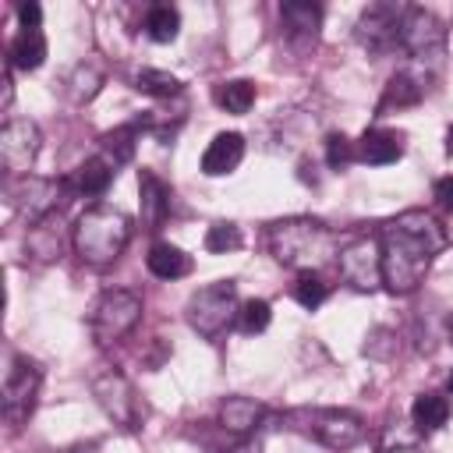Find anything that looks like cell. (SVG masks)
<instances>
[{"mask_svg": "<svg viewBox=\"0 0 453 453\" xmlns=\"http://www.w3.org/2000/svg\"><path fill=\"white\" fill-rule=\"evenodd\" d=\"M382 280L393 294H411L432 269L435 255L446 248V230L442 223L425 212V209H407L393 216L382 234Z\"/></svg>", "mask_w": 453, "mask_h": 453, "instance_id": "obj_1", "label": "cell"}, {"mask_svg": "<svg viewBox=\"0 0 453 453\" xmlns=\"http://www.w3.org/2000/svg\"><path fill=\"white\" fill-rule=\"evenodd\" d=\"M333 248H336L333 230L311 216H290L269 226V251L287 269L319 273V265L333 255Z\"/></svg>", "mask_w": 453, "mask_h": 453, "instance_id": "obj_2", "label": "cell"}, {"mask_svg": "<svg viewBox=\"0 0 453 453\" xmlns=\"http://www.w3.org/2000/svg\"><path fill=\"white\" fill-rule=\"evenodd\" d=\"M131 241V219L113 205H92L74 223V251L88 265H110Z\"/></svg>", "mask_w": 453, "mask_h": 453, "instance_id": "obj_3", "label": "cell"}, {"mask_svg": "<svg viewBox=\"0 0 453 453\" xmlns=\"http://www.w3.org/2000/svg\"><path fill=\"white\" fill-rule=\"evenodd\" d=\"M237 315H241V301L234 280H216L209 287H198L184 304L188 326L205 340H219L237 322Z\"/></svg>", "mask_w": 453, "mask_h": 453, "instance_id": "obj_4", "label": "cell"}, {"mask_svg": "<svg viewBox=\"0 0 453 453\" xmlns=\"http://www.w3.org/2000/svg\"><path fill=\"white\" fill-rule=\"evenodd\" d=\"M287 428L304 432L308 439L322 442L326 449H350L365 439V421L354 411L340 407H304L287 414Z\"/></svg>", "mask_w": 453, "mask_h": 453, "instance_id": "obj_5", "label": "cell"}, {"mask_svg": "<svg viewBox=\"0 0 453 453\" xmlns=\"http://www.w3.org/2000/svg\"><path fill=\"white\" fill-rule=\"evenodd\" d=\"M138 319H142V297L134 290H106L92 308L88 329L99 347H110L124 340L138 326Z\"/></svg>", "mask_w": 453, "mask_h": 453, "instance_id": "obj_6", "label": "cell"}, {"mask_svg": "<svg viewBox=\"0 0 453 453\" xmlns=\"http://www.w3.org/2000/svg\"><path fill=\"white\" fill-rule=\"evenodd\" d=\"M336 265H340L343 283H350L361 294H372L386 283L382 280V244H379V237H350L336 251Z\"/></svg>", "mask_w": 453, "mask_h": 453, "instance_id": "obj_7", "label": "cell"}, {"mask_svg": "<svg viewBox=\"0 0 453 453\" xmlns=\"http://www.w3.org/2000/svg\"><path fill=\"white\" fill-rule=\"evenodd\" d=\"M67 195H71V184L67 180H57V177H21L18 184H14V209L32 223V226H39V223H46L64 202H67Z\"/></svg>", "mask_w": 453, "mask_h": 453, "instance_id": "obj_8", "label": "cell"}, {"mask_svg": "<svg viewBox=\"0 0 453 453\" xmlns=\"http://www.w3.org/2000/svg\"><path fill=\"white\" fill-rule=\"evenodd\" d=\"M39 382H42V368L32 357L18 354L7 368V379H4V418L14 428H21L28 421L35 396H39Z\"/></svg>", "mask_w": 453, "mask_h": 453, "instance_id": "obj_9", "label": "cell"}, {"mask_svg": "<svg viewBox=\"0 0 453 453\" xmlns=\"http://www.w3.org/2000/svg\"><path fill=\"white\" fill-rule=\"evenodd\" d=\"M400 46L411 53L414 64H435L446 46V28L432 11L407 7L403 25H400Z\"/></svg>", "mask_w": 453, "mask_h": 453, "instance_id": "obj_10", "label": "cell"}, {"mask_svg": "<svg viewBox=\"0 0 453 453\" xmlns=\"http://www.w3.org/2000/svg\"><path fill=\"white\" fill-rule=\"evenodd\" d=\"M407 7L393 4V0H375L361 11L357 18V42L368 53H386L393 46H400V25H403Z\"/></svg>", "mask_w": 453, "mask_h": 453, "instance_id": "obj_11", "label": "cell"}, {"mask_svg": "<svg viewBox=\"0 0 453 453\" xmlns=\"http://www.w3.org/2000/svg\"><path fill=\"white\" fill-rule=\"evenodd\" d=\"M39 142H42V134L32 120H7L0 127V163H4V170L18 180L28 177V170L39 156Z\"/></svg>", "mask_w": 453, "mask_h": 453, "instance_id": "obj_12", "label": "cell"}, {"mask_svg": "<svg viewBox=\"0 0 453 453\" xmlns=\"http://www.w3.org/2000/svg\"><path fill=\"white\" fill-rule=\"evenodd\" d=\"M92 396L99 400V407H103L120 428H134V421H138V400H134L131 382H127L117 368H103V372L92 379Z\"/></svg>", "mask_w": 453, "mask_h": 453, "instance_id": "obj_13", "label": "cell"}, {"mask_svg": "<svg viewBox=\"0 0 453 453\" xmlns=\"http://www.w3.org/2000/svg\"><path fill=\"white\" fill-rule=\"evenodd\" d=\"M170 188L152 173V170H138V216L145 230H159L170 216Z\"/></svg>", "mask_w": 453, "mask_h": 453, "instance_id": "obj_14", "label": "cell"}, {"mask_svg": "<svg viewBox=\"0 0 453 453\" xmlns=\"http://www.w3.org/2000/svg\"><path fill=\"white\" fill-rule=\"evenodd\" d=\"M241 159H244V138L237 131H219L202 152V173L205 177H226L241 166Z\"/></svg>", "mask_w": 453, "mask_h": 453, "instance_id": "obj_15", "label": "cell"}, {"mask_svg": "<svg viewBox=\"0 0 453 453\" xmlns=\"http://www.w3.org/2000/svg\"><path fill=\"white\" fill-rule=\"evenodd\" d=\"M403 156V131L396 127H372L357 142V159L368 166H386Z\"/></svg>", "mask_w": 453, "mask_h": 453, "instance_id": "obj_16", "label": "cell"}, {"mask_svg": "<svg viewBox=\"0 0 453 453\" xmlns=\"http://www.w3.org/2000/svg\"><path fill=\"white\" fill-rule=\"evenodd\" d=\"M280 25L287 28L290 42H315L319 25H322V7L308 0H287L280 7Z\"/></svg>", "mask_w": 453, "mask_h": 453, "instance_id": "obj_17", "label": "cell"}, {"mask_svg": "<svg viewBox=\"0 0 453 453\" xmlns=\"http://www.w3.org/2000/svg\"><path fill=\"white\" fill-rule=\"evenodd\" d=\"M262 418H265V407L258 400H251V396H226L219 403V425L226 432L241 435V439L255 435V428L262 425Z\"/></svg>", "mask_w": 453, "mask_h": 453, "instance_id": "obj_18", "label": "cell"}, {"mask_svg": "<svg viewBox=\"0 0 453 453\" xmlns=\"http://www.w3.org/2000/svg\"><path fill=\"white\" fill-rule=\"evenodd\" d=\"M113 173H117V166H113L106 156H92V159H85V163L67 177V184H71L74 195H103V191L110 188Z\"/></svg>", "mask_w": 453, "mask_h": 453, "instance_id": "obj_19", "label": "cell"}, {"mask_svg": "<svg viewBox=\"0 0 453 453\" xmlns=\"http://www.w3.org/2000/svg\"><path fill=\"white\" fill-rule=\"evenodd\" d=\"M145 265H149V273L159 276V280H180V276L191 273V255H184V251H180L177 244H170V241H156V244L149 248V255H145Z\"/></svg>", "mask_w": 453, "mask_h": 453, "instance_id": "obj_20", "label": "cell"}, {"mask_svg": "<svg viewBox=\"0 0 453 453\" xmlns=\"http://www.w3.org/2000/svg\"><path fill=\"white\" fill-rule=\"evenodd\" d=\"M42 60H46V35L39 28H21L11 39L7 64L11 67H21V71H35V67H42Z\"/></svg>", "mask_w": 453, "mask_h": 453, "instance_id": "obj_21", "label": "cell"}, {"mask_svg": "<svg viewBox=\"0 0 453 453\" xmlns=\"http://www.w3.org/2000/svg\"><path fill=\"white\" fill-rule=\"evenodd\" d=\"M421 96H425V74H418V71H396L389 78V85H386V96H382L379 110H386V106H414Z\"/></svg>", "mask_w": 453, "mask_h": 453, "instance_id": "obj_22", "label": "cell"}, {"mask_svg": "<svg viewBox=\"0 0 453 453\" xmlns=\"http://www.w3.org/2000/svg\"><path fill=\"white\" fill-rule=\"evenodd\" d=\"M411 418H414L421 435H432L449 421V400L439 396V393H421L414 400V407H411Z\"/></svg>", "mask_w": 453, "mask_h": 453, "instance_id": "obj_23", "label": "cell"}, {"mask_svg": "<svg viewBox=\"0 0 453 453\" xmlns=\"http://www.w3.org/2000/svg\"><path fill=\"white\" fill-rule=\"evenodd\" d=\"M180 32V14L170 4H156L145 11V35L152 42H173Z\"/></svg>", "mask_w": 453, "mask_h": 453, "instance_id": "obj_24", "label": "cell"}, {"mask_svg": "<svg viewBox=\"0 0 453 453\" xmlns=\"http://www.w3.org/2000/svg\"><path fill=\"white\" fill-rule=\"evenodd\" d=\"M255 96H258V88H255V81H248V78H234V81H223V85L216 88V103H219L226 113H248V110L255 106Z\"/></svg>", "mask_w": 453, "mask_h": 453, "instance_id": "obj_25", "label": "cell"}, {"mask_svg": "<svg viewBox=\"0 0 453 453\" xmlns=\"http://www.w3.org/2000/svg\"><path fill=\"white\" fill-rule=\"evenodd\" d=\"M145 124L138 120V124H124V127H113L110 134H103V152L99 156H106L113 166H120V163H127L131 156H134V138H138V131H142Z\"/></svg>", "mask_w": 453, "mask_h": 453, "instance_id": "obj_26", "label": "cell"}, {"mask_svg": "<svg viewBox=\"0 0 453 453\" xmlns=\"http://www.w3.org/2000/svg\"><path fill=\"white\" fill-rule=\"evenodd\" d=\"M134 88L142 96H156V99H170V96H180V78L170 74V71H159V67H145L134 74Z\"/></svg>", "mask_w": 453, "mask_h": 453, "instance_id": "obj_27", "label": "cell"}, {"mask_svg": "<svg viewBox=\"0 0 453 453\" xmlns=\"http://www.w3.org/2000/svg\"><path fill=\"white\" fill-rule=\"evenodd\" d=\"M205 251L209 255H226V251H237L241 244H244V234H241V226L237 223H230V219H219V223H212L209 230H205Z\"/></svg>", "mask_w": 453, "mask_h": 453, "instance_id": "obj_28", "label": "cell"}, {"mask_svg": "<svg viewBox=\"0 0 453 453\" xmlns=\"http://www.w3.org/2000/svg\"><path fill=\"white\" fill-rule=\"evenodd\" d=\"M269 322H273V308H269V301L251 297V301L241 304V315H237V329H241V333L255 336V333H262Z\"/></svg>", "mask_w": 453, "mask_h": 453, "instance_id": "obj_29", "label": "cell"}, {"mask_svg": "<svg viewBox=\"0 0 453 453\" xmlns=\"http://www.w3.org/2000/svg\"><path fill=\"white\" fill-rule=\"evenodd\" d=\"M326 294H329V287L322 283L319 273H297V283H294V297H297V304H304V308H319V304L326 301Z\"/></svg>", "mask_w": 453, "mask_h": 453, "instance_id": "obj_30", "label": "cell"}, {"mask_svg": "<svg viewBox=\"0 0 453 453\" xmlns=\"http://www.w3.org/2000/svg\"><path fill=\"white\" fill-rule=\"evenodd\" d=\"M99 85H103V74L92 64L74 67V74H71V96H74V103H88L99 92Z\"/></svg>", "mask_w": 453, "mask_h": 453, "instance_id": "obj_31", "label": "cell"}, {"mask_svg": "<svg viewBox=\"0 0 453 453\" xmlns=\"http://www.w3.org/2000/svg\"><path fill=\"white\" fill-rule=\"evenodd\" d=\"M354 159H357V142H350L347 134H329L326 138V163L333 170H340V166H347Z\"/></svg>", "mask_w": 453, "mask_h": 453, "instance_id": "obj_32", "label": "cell"}, {"mask_svg": "<svg viewBox=\"0 0 453 453\" xmlns=\"http://www.w3.org/2000/svg\"><path fill=\"white\" fill-rule=\"evenodd\" d=\"M18 21H21V28H39V21H42L39 4H32V0L18 4Z\"/></svg>", "mask_w": 453, "mask_h": 453, "instance_id": "obj_33", "label": "cell"}, {"mask_svg": "<svg viewBox=\"0 0 453 453\" xmlns=\"http://www.w3.org/2000/svg\"><path fill=\"white\" fill-rule=\"evenodd\" d=\"M435 198H439V205L446 212H453V173L442 177V180H435Z\"/></svg>", "mask_w": 453, "mask_h": 453, "instance_id": "obj_34", "label": "cell"}, {"mask_svg": "<svg viewBox=\"0 0 453 453\" xmlns=\"http://www.w3.org/2000/svg\"><path fill=\"white\" fill-rule=\"evenodd\" d=\"M230 453H262V446H258V439H251V435H248V439H241Z\"/></svg>", "mask_w": 453, "mask_h": 453, "instance_id": "obj_35", "label": "cell"}, {"mask_svg": "<svg viewBox=\"0 0 453 453\" xmlns=\"http://www.w3.org/2000/svg\"><path fill=\"white\" fill-rule=\"evenodd\" d=\"M382 453H425L421 446H414V442H396V446H386Z\"/></svg>", "mask_w": 453, "mask_h": 453, "instance_id": "obj_36", "label": "cell"}, {"mask_svg": "<svg viewBox=\"0 0 453 453\" xmlns=\"http://www.w3.org/2000/svg\"><path fill=\"white\" fill-rule=\"evenodd\" d=\"M446 389H449V393H453V372H449V379H446Z\"/></svg>", "mask_w": 453, "mask_h": 453, "instance_id": "obj_37", "label": "cell"}, {"mask_svg": "<svg viewBox=\"0 0 453 453\" xmlns=\"http://www.w3.org/2000/svg\"><path fill=\"white\" fill-rule=\"evenodd\" d=\"M449 340H453V315H449Z\"/></svg>", "mask_w": 453, "mask_h": 453, "instance_id": "obj_38", "label": "cell"}]
</instances>
